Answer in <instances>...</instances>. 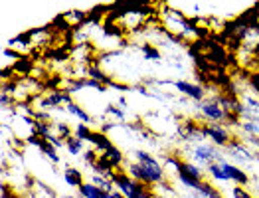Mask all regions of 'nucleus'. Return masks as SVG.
Here are the masks:
<instances>
[{
	"mask_svg": "<svg viewBox=\"0 0 259 198\" xmlns=\"http://www.w3.org/2000/svg\"><path fill=\"white\" fill-rule=\"evenodd\" d=\"M103 156L111 163V167H113L115 171H121V169H125V165H127L125 154L121 153V149H117L115 145H113V147H109L107 151L103 153Z\"/></svg>",
	"mask_w": 259,
	"mask_h": 198,
	"instance_id": "obj_14",
	"label": "nucleus"
},
{
	"mask_svg": "<svg viewBox=\"0 0 259 198\" xmlns=\"http://www.w3.org/2000/svg\"><path fill=\"white\" fill-rule=\"evenodd\" d=\"M54 131H56V135H58V139L60 141H67L69 137H73V129L65 123V121H54Z\"/></svg>",
	"mask_w": 259,
	"mask_h": 198,
	"instance_id": "obj_25",
	"label": "nucleus"
},
{
	"mask_svg": "<svg viewBox=\"0 0 259 198\" xmlns=\"http://www.w3.org/2000/svg\"><path fill=\"white\" fill-rule=\"evenodd\" d=\"M241 141L245 145H249L255 153H259V135H245V137H241Z\"/></svg>",
	"mask_w": 259,
	"mask_h": 198,
	"instance_id": "obj_30",
	"label": "nucleus"
},
{
	"mask_svg": "<svg viewBox=\"0 0 259 198\" xmlns=\"http://www.w3.org/2000/svg\"><path fill=\"white\" fill-rule=\"evenodd\" d=\"M103 113L105 115H109V117H115L117 121H121V125L125 123V119H127V113H125V109H121L117 103H107L105 107H103Z\"/></svg>",
	"mask_w": 259,
	"mask_h": 198,
	"instance_id": "obj_27",
	"label": "nucleus"
},
{
	"mask_svg": "<svg viewBox=\"0 0 259 198\" xmlns=\"http://www.w3.org/2000/svg\"><path fill=\"white\" fill-rule=\"evenodd\" d=\"M89 145H91V149H95L99 154H103L109 147H113V143L109 141V137L101 131H95V135H93V139H91V143H89Z\"/></svg>",
	"mask_w": 259,
	"mask_h": 198,
	"instance_id": "obj_18",
	"label": "nucleus"
},
{
	"mask_svg": "<svg viewBox=\"0 0 259 198\" xmlns=\"http://www.w3.org/2000/svg\"><path fill=\"white\" fill-rule=\"evenodd\" d=\"M117 105H119L121 109H127V107H129V103H127V97H125V95H119V97H117Z\"/></svg>",
	"mask_w": 259,
	"mask_h": 198,
	"instance_id": "obj_34",
	"label": "nucleus"
},
{
	"mask_svg": "<svg viewBox=\"0 0 259 198\" xmlns=\"http://www.w3.org/2000/svg\"><path fill=\"white\" fill-rule=\"evenodd\" d=\"M206 173H208V176H210V180H214V182H232L230 176H228V173L224 171V167H222L220 163L210 165V167L206 169Z\"/></svg>",
	"mask_w": 259,
	"mask_h": 198,
	"instance_id": "obj_19",
	"label": "nucleus"
},
{
	"mask_svg": "<svg viewBox=\"0 0 259 198\" xmlns=\"http://www.w3.org/2000/svg\"><path fill=\"white\" fill-rule=\"evenodd\" d=\"M113 184H115V190H119L125 198H139L143 194V190L147 188V186L139 184L133 176L127 175L125 169L113 173Z\"/></svg>",
	"mask_w": 259,
	"mask_h": 198,
	"instance_id": "obj_7",
	"label": "nucleus"
},
{
	"mask_svg": "<svg viewBox=\"0 0 259 198\" xmlns=\"http://www.w3.org/2000/svg\"><path fill=\"white\" fill-rule=\"evenodd\" d=\"M226 151L232 154V159H236L239 163H251V161H255V154H257L249 145H245L239 137H236V139L226 147Z\"/></svg>",
	"mask_w": 259,
	"mask_h": 198,
	"instance_id": "obj_10",
	"label": "nucleus"
},
{
	"mask_svg": "<svg viewBox=\"0 0 259 198\" xmlns=\"http://www.w3.org/2000/svg\"><path fill=\"white\" fill-rule=\"evenodd\" d=\"M236 129L241 133V137H245V135H259L257 123H253V121H245V119H239L238 125H236Z\"/></svg>",
	"mask_w": 259,
	"mask_h": 198,
	"instance_id": "obj_26",
	"label": "nucleus"
},
{
	"mask_svg": "<svg viewBox=\"0 0 259 198\" xmlns=\"http://www.w3.org/2000/svg\"><path fill=\"white\" fill-rule=\"evenodd\" d=\"M172 88L178 91V93H182L184 97H188L190 101H202L206 95H208V89L206 86H202V84H194V82H188V80H172Z\"/></svg>",
	"mask_w": 259,
	"mask_h": 198,
	"instance_id": "obj_9",
	"label": "nucleus"
},
{
	"mask_svg": "<svg viewBox=\"0 0 259 198\" xmlns=\"http://www.w3.org/2000/svg\"><path fill=\"white\" fill-rule=\"evenodd\" d=\"M64 149L67 151V154H71V156H77V154L85 153V143H83V141H79V139L73 135V137H69V139L65 141Z\"/></svg>",
	"mask_w": 259,
	"mask_h": 198,
	"instance_id": "obj_22",
	"label": "nucleus"
},
{
	"mask_svg": "<svg viewBox=\"0 0 259 198\" xmlns=\"http://www.w3.org/2000/svg\"><path fill=\"white\" fill-rule=\"evenodd\" d=\"M30 190H38L40 198H58V192H56L52 186H48L46 182H40V180H36V178H34V184H32Z\"/></svg>",
	"mask_w": 259,
	"mask_h": 198,
	"instance_id": "obj_24",
	"label": "nucleus"
},
{
	"mask_svg": "<svg viewBox=\"0 0 259 198\" xmlns=\"http://www.w3.org/2000/svg\"><path fill=\"white\" fill-rule=\"evenodd\" d=\"M89 182H93L95 186H99V188H103L105 192H113L115 190V184H113V178H109V176L105 175H99V173H93L91 171V180Z\"/></svg>",
	"mask_w": 259,
	"mask_h": 198,
	"instance_id": "obj_21",
	"label": "nucleus"
},
{
	"mask_svg": "<svg viewBox=\"0 0 259 198\" xmlns=\"http://www.w3.org/2000/svg\"><path fill=\"white\" fill-rule=\"evenodd\" d=\"M255 163H259V153L255 154Z\"/></svg>",
	"mask_w": 259,
	"mask_h": 198,
	"instance_id": "obj_36",
	"label": "nucleus"
},
{
	"mask_svg": "<svg viewBox=\"0 0 259 198\" xmlns=\"http://www.w3.org/2000/svg\"><path fill=\"white\" fill-rule=\"evenodd\" d=\"M73 135H75L79 141H83V143H91V139H93V135H95V129H91L89 125H83V123H77V125L73 127Z\"/></svg>",
	"mask_w": 259,
	"mask_h": 198,
	"instance_id": "obj_23",
	"label": "nucleus"
},
{
	"mask_svg": "<svg viewBox=\"0 0 259 198\" xmlns=\"http://www.w3.org/2000/svg\"><path fill=\"white\" fill-rule=\"evenodd\" d=\"M109 198H125V196H123V194H121L119 190H113V192L109 194Z\"/></svg>",
	"mask_w": 259,
	"mask_h": 198,
	"instance_id": "obj_35",
	"label": "nucleus"
},
{
	"mask_svg": "<svg viewBox=\"0 0 259 198\" xmlns=\"http://www.w3.org/2000/svg\"><path fill=\"white\" fill-rule=\"evenodd\" d=\"M249 82H251V86H253V89L259 93V71H255L253 75H249Z\"/></svg>",
	"mask_w": 259,
	"mask_h": 198,
	"instance_id": "obj_33",
	"label": "nucleus"
},
{
	"mask_svg": "<svg viewBox=\"0 0 259 198\" xmlns=\"http://www.w3.org/2000/svg\"><path fill=\"white\" fill-rule=\"evenodd\" d=\"M2 198H22V196L12 188V186H8V182L4 180V182H2Z\"/></svg>",
	"mask_w": 259,
	"mask_h": 198,
	"instance_id": "obj_31",
	"label": "nucleus"
},
{
	"mask_svg": "<svg viewBox=\"0 0 259 198\" xmlns=\"http://www.w3.org/2000/svg\"><path fill=\"white\" fill-rule=\"evenodd\" d=\"M156 22L164 32L174 36L180 44H190V42L200 38L198 20L186 16L182 10L168 6V4H162V6L156 8Z\"/></svg>",
	"mask_w": 259,
	"mask_h": 198,
	"instance_id": "obj_1",
	"label": "nucleus"
},
{
	"mask_svg": "<svg viewBox=\"0 0 259 198\" xmlns=\"http://www.w3.org/2000/svg\"><path fill=\"white\" fill-rule=\"evenodd\" d=\"M64 182L69 186V188H73V190H79L83 184H85V180H83V173L79 171V169H75V167H65L64 169Z\"/></svg>",
	"mask_w": 259,
	"mask_h": 198,
	"instance_id": "obj_12",
	"label": "nucleus"
},
{
	"mask_svg": "<svg viewBox=\"0 0 259 198\" xmlns=\"http://www.w3.org/2000/svg\"><path fill=\"white\" fill-rule=\"evenodd\" d=\"M230 198H255V196H253L245 186H232Z\"/></svg>",
	"mask_w": 259,
	"mask_h": 198,
	"instance_id": "obj_28",
	"label": "nucleus"
},
{
	"mask_svg": "<svg viewBox=\"0 0 259 198\" xmlns=\"http://www.w3.org/2000/svg\"><path fill=\"white\" fill-rule=\"evenodd\" d=\"M182 154L180 153H168L166 156H164V171H166V175L170 173L172 176H176L178 173H180V167H182Z\"/></svg>",
	"mask_w": 259,
	"mask_h": 198,
	"instance_id": "obj_16",
	"label": "nucleus"
},
{
	"mask_svg": "<svg viewBox=\"0 0 259 198\" xmlns=\"http://www.w3.org/2000/svg\"><path fill=\"white\" fill-rule=\"evenodd\" d=\"M65 113H69L71 117H75L79 123H83V125H91L93 123V115L89 113V111H85L79 103H69L67 107H65Z\"/></svg>",
	"mask_w": 259,
	"mask_h": 198,
	"instance_id": "obj_13",
	"label": "nucleus"
},
{
	"mask_svg": "<svg viewBox=\"0 0 259 198\" xmlns=\"http://www.w3.org/2000/svg\"><path fill=\"white\" fill-rule=\"evenodd\" d=\"M220 165H222L224 171L228 173V176H230V180H232L234 186H245V188H247V184H249V175H247L243 169H239L238 165H234V163H230V161H226V159H222Z\"/></svg>",
	"mask_w": 259,
	"mask_h": 198,
	"instance_id": "obj_11",
	"label": "nucleus"
},
{
	"mask_svg": "<svg viewBox=\"0 0 259 198\" xmlns=\"http://www.w3.org/2000/svg\"><path fill=\"white\" fill-rule=\"evenodd\" d=\"M180 173L182 175H188L192 176V178H196V180H204V169H200L198 165H194V163H190V161H182V167H180ZM178 173V175H180Z\"/></svg>",
	"mask_w": 259,
	"mask_h": 198,
	"instance_id": "obj_20",
	"label": "nucleus"
},
{
	"mask_svg": "<svg viewBox=\"0 0 259 198\" xmlns=\"http://www.w3.org/2000/svg\"><path fill=\"white\" fill-rule=\"evenodd\" d=\"M180 154H182V159L186 156V161L194 163V165H198V167L204 169V171H206L210 165L220 163V161L224 159L216 145H212V143H208V141H204V143H194V145H184V151Z\"/></svg>",
	"mask_w": 259,
	"mask_h": 198,
	"instance_id": "obj_4",
	"label": "nucleus"
},
{
	"mask_svg": "<svg viewBox=\"0 0 259 198\" xmlns=\"http://www.w3.org/2000/svg\"><path fill=\"white\" fill-rule=\"evenodd\" d=\"M139 52H141V56L147 62H160L162 60V54H160L158 46L152 44V42H143V44L139 46Z\"/></svg>",
	"mask_w": 259,
	"mask_h": 198,
	"instance_id": "obj_15",
	"label": "nucleus"
},
{
	"mask_svg": "<svg viewBox=\"0 0 259 198\" xmlns=\"http://www.w3.org/2000/svg\"><path fill=\"white\" fill-rule=\"evenodd\" d=\"M30 36V44L34 50H52V46L58 38V32L54 30V26H42V28H34L28 32Z\"/></svg>",
	"mask_w": 259,
	"mask_h": 198,
	"instance_id": "obj_8",
	"label": "nucleus"
},
{
	"mask_svg": "<svg viewBox=\"0 0 259 198\" xmlns=\"http://www.w3.org/2000/svg\"><path fill=\"white\" fill-rule=\"evenodd\" d=\"M204 137L208 143L216 145L218 149H226L234 139L236 133L230 129V125H222V123H202Z\"/></svg>",
	"mask_w": 259,
	"mask_h": 198,
	"instance_id": "obj_6",
	"label": "nucleus"
},
{
	"mask_svg": "<svg viewBox=\"0 0 259 198\" xmlns=\"http://www.w3.org/2000/svg\"><path fill=\"white\" fill-rule=\"evenodd\" d=\"M99 156H101V154L97 153L95 149H87L85 153H83V163H85L87 167L91 169V167H93V165H95V163L99 161Z\"/></svg>",
	"mask_w": 259,
	"mask_h": 198,
	"instance_id": "obj_29",
	"label": "nucleus"
},
{
	"mask_svg": "<svg viewBox=\"0 0 259 198\" xmlns=\"http://www.w3.org/2000/svg\"><path fill=\"white\" fill-rule=\"evenodd\" d=\"M77 196L79 198H109V192H105L103 188L95 186L93 182H85L79 190H77Z\"/></svg>",
	"mask_w": 259,
	"mask_h": 198,
	"instance_id": "obj_17",
	"label": "nucleus"
},
{
	"mask_svg": "<svg viewBox=\"0 0 259 198\" xmlns=\"http://www.w3.org/2000/svg\"><path fill=\"white\" fill-rule=\"evenodd\" d=\"M249 14H251V20H253V22L259 26V4H255V6L249 10Z\"/></svg>",
	"mask_w": 259,
	"mask_h": 198,
	"instance_id": "obj_32",
	"label": "nucleus"
},
{
	"mask_svg": "<svg viewBox=\"0 0 259 198\" xmlns=\"http://www.w3.org/2000/svg\"><path fill=\"white\" fill-rule=\"evenodd\" d=\"M196 111H198V119H202V123H222V125H234L236 127L239 121L224 109L222 99H220V91L212 93V95L208 93L202 101H198Z\"/></svg>",
	"mask_w": 259,
	"mask_h": 198,
	"instance_id": "obj_2",
	"label": "nucleus"
},
{
	"mask_svg": "<svg viewBox=\"0 0 259 198\" xmlns=\"http://www.w3.org/2000/svg\"><path fill=\"white\" fill-rule=\"evenodd\" d=\"M239 97V117L245 121H253L259 125V93L253 89L251 82L247 89H236L234 91Z\"/></svg>",
	"mask_w": 259,
	"mask_h": 198,
	"instance_id": "obj_5",
	"label": "nucleus"
},
{
	"mask_svg": "<svg viewBox=\"0 0 259 198\" xmlns=\"http://www.w3.org/2000/svg\"><path fill=\"white\" fill-rule=\"evenodd\" d=\"M131 156H133V161L141 167V171H143V175H145V180H147V188H154V186H158L160 182L168 180V175H166L162 163H160L152 153L143 151V149H137V151H133Z\"/></svg>",
	"mask_w": 259,
	"mask_h": 198,
	"instance_id": "obj_3",
	"label": "nucleus"
}]
</instances>
